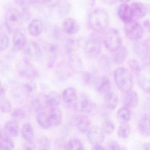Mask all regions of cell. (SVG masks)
Segmentation results:
<instances>
[{"label": "cell", "mask_w": 150, "mask_h": 150, "mask_svg": "<svg viewBox=\"0 0 150 150\" xmlns=\"http://www.w3.org/2000/svg\"><path fill=\"white\" fill-rule=\"evenodd\" d=\"M5 24L9 33L19 31L22 25V16L19 11L15 8L9 9L5 18Z\"/></svg>", "instance_id": "cell-4"}, {"label": "cell", "mask_w": 150, "mask_h": 150, "mask_svg": "<svg viewBox=\"0 0 150 150\" xmlns=\"http://www.w3.org/2000/svg\"><path fill=\"white\" fill-rule=\"evenodd\" d=\"M72 6L69 2H64L61 5L59 9V14L61 17L67 16L71 10Z\"/></svg>", "instance_id": "cell-36"}, {"label": "cell", "mask_w": 150, "mask_h": 150, "mask_svg": "<svg viewBox=\"0 0 150 150\" xmlns=\"http://www.w3.org/2000/svg\"><path fill=\"white\" fill-rule=\"evenodd\" d=\"M62 29L65 33L72 35L77 34L79 32L80 27L75 19L73 18H68L65 20L63 22Z\"/></svg>", "instance_id": "cell-13"}, {"label": "cell", "mask_w": 150, "mask_h": 150, "mask_svg": "<svg viewBox=\"0 0 150 150\" xmlns=\"http://www.w3.org/2000/svg\"><path fill=\"white\" fill-rule=\"evenodd\" d=\"M32 45L34 49V54L35 57L37 59H40L42 56V52L38 45L36 42H33Z\"/></svg>", "instance_id": "cell-46"}, {"label": "cell", "mask_w": 150, "mask_h": 150, "mask_svg": "<svg viewBox=\"0 0 150 150\" xmlns=\"http://www.w3.org/2000/svg\"><path fill=\"white\" fill-rule=\"evenodd\" d=\"M13 44L16 50H21L27 44V38L23 33L17 31L14 33L13 38Z\"/></svg>", "instance_id": "cell-19"}, {"label": "cell", "mask_w": 150, "mask_h": 150, "mask_svg": "<svg viewBox=\"0 0 150 150\" xmlns=\"http://www.w3.org/2000/svg\"><path fill=\"white\" fill-rule=\"evenodd\" d=\"M87 133L88 140L93 145L101 144L105 139L102 129L97 125L91 127Z\"/></svg>", "instance_id": "cell-7"}, {"label": "cell", "mask_w": 150, "mask_h": 150, "mask_svg": "<svg viewBox=\"0 0 150 150\" xmlns=\"http://www.w3.org/2000/svg\"><path fill=\"white\" fill-rule=\"evenodd\" d=\"M144 149L146 150H150V144L149 143H145L143 146Z\"/></svg>", "instance_id": "cell-54"}, {"label": "cell", "mask_w": 150, "mask_h": 150, "mask_svg": "<svg viewBox=\"0 0 150 150\" xmlns=\"http://www.w3.org/2000/svg\"><path fill=\"white\" fill-rule=\"evenodd\" d=\"M11 116L13 120L18 122L22 121L24 118L25 114L24 110L21 109H16L12 112Z\"/></svg>", "instance_id": "cell-41"}, {"label": "cell", "mask_w": 150, "mask_h": 150, "mask_svg": "<svg viewBox=\"0 0 150 150\" xmlns=\"http://www.w3.org/2000/svg\"><path fill=\"white\" fill-rule=\"evenodd\" d=\"M121 2H122L123 4H127L128 2H129L131 0H119Z\"/></svg>", "instance_id": "cell-56"}, {"label": "cell", "mask_w": 150, "mask_h": 150, "mask_svg": "<svg viewBox=\"0 0 150 150\" xmlns=\"http://www.w3.org/2000/svg\"><path fill=\"white\" fill-rule=\"evenodd\" d=\"M38 144L39 149L41 150H48L50 147V140L45 136L41 137L38 139Z\"/></svg>", "instance_id": "cell-42"}, {"label": "cell", "mask_w": 150, "mask_h": 150, "mask_svg": "<svg viewBox=\"0 0 150 150\" xmlns=\"http://www.w3.org/2000/svg\"><path fill=\"white\" fill-rule=\"evenodd\" d=\"M79 41L75 38L67 39L65 44V48L68 54L74 53L78 50L80 47Z\"/></svg>", "instance_id": "cell-31"}, {"label": "cell", "mask_w": 150, "mask_h": 150, "mask_svg": "<svg viewBox=\"0 0 150 150\" xmlns=\"http://www.w3.org/2000/svg\"><path fill=\"white\" fill-rule=\"evenodd\" d=\"M1 81H0V88H1Z\"/></svg>", "instance_id": "cell-58"}, {"label": "cell", "mask_w": 150, "mask_h": 150, "mask_svg": "<svg viewBox=\"0 0 150 150\" xmlns=\"http://www.w3.org/2000/svg\"><path fill=\"white\" fill-rule=\"evenodd\" d=\"M1 129H0V139L1 138Z\"/></svg>", "instance_id": "cell-57"}, {"label": "cell", "mask_w": 150, "mask_h": 150, "mask_svg": "<svg viewBox=\"0 0 150 150\" xmlns=\"http://www.w3.org/2000/svg\"><path fill=\"white\" fill-rule=\"evenodd\" d=\"M138 130L143 137H148L150 136V116L147 113L142 115L138 124Z\"/></svg>", "instance_id": "cell-12"}, {"label": "cell", "mask_w": 150, "mask_h": 150, "mask_svg": "<svg viewBox=\"0 0 150 150\" xmlns=\"http://www.w3.org/2000/svg\"><path fill=\"white\" fill-rule=\"evenodd\" d=\"M123 101L124 105V106L129 108H134L137 107L139 101L138 94L132 89L125 93Z\"/></svg>", "instance_id": "cell-11"}, {"label": "cell", "mask_w": 150, "mask_h": 150, "mask_svg": "<svg viewBox=\"0 0 150 150\" xmlns=\"http://www.w3.org/2000/svg\"><path fill=\"white\" fill-rule=\"evenodd\" d=\"M14 143L9 137H5L1 138L0 150H12L14 149Z\"/></svg>", "instance_id": "cell-35"}, {"label": "cell", "mask_w": 150, "mask_h": 150, "mask_svg": "<svg viewBox=\"0 0 150 150\" xmlns=\"http://www.w3.org/2000/svg\"><path fill=\"white\" fill-rule=\"evenodd\" d=\"M111 85L109 79L106 76H103L99 81L97 86V90L100 94L107 93L109 92Z\"/></svg>", "instance_id": "cell-29"}, {"label": "cell", "mask_w": 150, "mask_h": 150, "mask_svg": "<svg viewBox=\"0 0 150 150\" xmlns=\"http://www.w3.org/2000/svg\"><path fill=\"white\" fill-rule=\"evenodd\" d=\"M12 106L10 102L5 98L0 99V110L5 113L10 112L12 110Z\"/></svg>", "instance_id": "cell-39"}, {"label": "cell", "mask_w": 150, "mask_h": 150, "mask_svg": "<svg viewBox=\"0 0 150 150\" xmlns=\"http://www.w3.org/2000/svg\"><path fill=\"white\" fill-rule=\"evenodd\" d=\"M77 129L82 133H87L91 128V122L90 118L86 115H80L76 118Z\"/></svg>", "instance_id": "cell-15"}, {"label": "cell", "mask_w": 150, "mask_h": 150, "mask_svg": "<svg viewBox=\"0 0 150 150\" xmlns=\"http://www.w3.org/2000/svg\"><path fill=\"white\" fill-rule=\"evenodd\" d=\"M43 26L42 23L38 19H35L30 23L28 31L30 35L33 37L40 35L43 31Z\"/></svg>", "instance_id": "cell-23"}, {"label": "cell", "mask_w": 150, "mask_h": 150, "mask_svg": "<svg viewBox=\"0 0 150 150\" xmlns=\"http://www.w3.org/2000/svg\"><path fill=\"white\" fill-rule=\"evenodd\" d=\"M68 65L70 69L75 73L81 72L84 68L81 59L74 53L69 54Z\"/></svg>", "instance_id": "cell-14"}, {"label": "cell", "mask_w": 150, "mask_h": 150, "mask_svg": "<svg viewBox=\"0 0 150 150\" xmlns=\"http://www.w3.org/2000/svg\"><path fill=\"white\" fill-rule=\"evenodd\" d=\"M88 24L90 28L95 32L104 31L108 26L110 18L108 14L103 9L95 10L89 15Z\"/></svg>", "instance_id": "cell-1"}, {"label": "cell", "mask_w": 150, "mask_h": 150, "mask_svg": "<svg viewBox=\"0 0 150 150\" xmlns=\"http://www.w3.org/2000/svg\"><path fill=\"white\" fill-rule=\"evenodd\" d=\"M67 142L65 141V139L63 137H59L56 139L55 141V146L56 147H57L58 149H64L65 146Z\"/></svg>", "instance_id": "cell-47"}, {"label": "cell", "mask_w": 150, "mask_h": 150, "mask_svg": "<svg viewBox=\"0 0 150 150\" xmlns=\"http://www.w3.org/2000/svg\"><path fill=\"white\" fill-rule=\"evenodd\" d=\"M131 132V128L128 123H121L117 130V135L122 139L129 137Z\"/></svg>", "instance_id": "cell-33"}, {"label": "cell", "mask_w": 150, "mask_h": 150, "mask_svg": "<svg viewBox=\"0 0 150 150\" xmlns=\"http://www.w3.org/2000/svg\"><path fill=\"white\" fill-rule=\"evenodd\" d=\"M101 128L104 133L111 134L115 130V125L112 121L106 120L103 123Z\"/></svg>", "instance_id": "cell-38"}, {"label": "cell", "mask_w": 150, "mask_h": 150, "mask_svg": "<svg viewBox=\"0 0 150 150\" xmlns=\"http://www.w3.org/2000/svg\"><path fill=\"white\" fill-rule=\"evenodd\" d=\"M38 72L30 63L29 60L25 59L23 67L20 71V74L23 77L32 79L36 77Z\"/></svg>", "instance_id": "cell-20"}, {"label": "cell", "mask_w": 150, "mask_h": 150, "mask_svg": "<svg viewBox=\"0 0 150 150\" xmlns=\"http://www.w3.org/2000/svg\"><path fill=\"white\" fill-rule=\"evenodd\" d=\"M118 15L120 20L124 23H127L133 20V16L130 6L128 4H123L119 6Z\"/></svg>", "instance_id": "cell-16"}, {"label": "cell", "mask_w": 150, "mask_h": 150, "mask_svg": "<svg viewBox=\"0 0 150 150\" xmlns=\"http://www.w3.org/2000/svg\"><path fill=\"white\" fill-rule=\"evenodd\" d=\"M96 104L92 100L87 96L83 95L79 101L77 100L75 107L81 112L85 114L91 113L96 108Z\"/></svg>", "instance_id": "cell-9"}, {"label": "cell", "mask_w": 150, "mask_h": 150, "mask_svg": "<svg viewBox=\"0 0 150 150\" xmlns=\"http://www.w3.org/2000/svg\"><path fill=\"white\" fill-rule=\"evenodd\" d=\"M32 107L36 111L42 112L48 108L47 103V95L44 93L39 94L36 98L32 100Z\"/></svg>", "instance_id": "cell-17"}, {"label": "cell", "mask_w": 150, "mask_h": 150, "mask_svg": "<svg viewBox=\"0 0 150 150\" xmlns=\"http://www.w3.org/2000/svg\"><path fill=\"white\" fill-rule=\"evenodd\" d=\"M25 90L28 93H31L35 90V85L33 83H28L25 85Z\"/></svg>", "instance_id": "cell-50"}, {"label": "cell", "mask_w": 150, "mask_h": 150, "mask_svg": "<svg viewBox=\"0 0 150 150\" xmlns=\"http://www.w3.org/2000/svg\"><path fill=\"white\" fill-rule=\"evenodd\" d=\"M37 119L40 126L43 129H48L52 126L49 115L45 112H39Z\"/></svg>", "instance_id": "cell-30"}, {"label": "cell", "mask_w": 150, "mask_h": 150, "mask_svg": "<svg viewBox=\"0 0 150 150\" xmlns=\"http://www.w3.org/2000/svg\"><path fill=\"white\" fill-rule=\"evenodd\" d=\"M63 30H61L58 27H55L53 30V35L54 38L57 39H60L62 38L63 35Z\"/></svg>", "instance_id": "cell-51"}, {"label": "cell", "mask_w": 150, "mask_h": 150, "mask_svg": "<svg viewBox=\"0 0 150 150\" xmlns=\"http://www.w3.org/2000/svg\"><path fill=\"white\" fill-rule=\"evenodd\" d=\"M129 65L132 71L137 76L142 72V67L140 66V64L137 59H130L129 61Z\"/></svg>", "instance_id": "cell-37"}, {"label": "cell", "mask_w": 150, "mask_h": 150, "mask_svg": "<svg viewBox=\"0 0 150 150\" xmlns=\"http://www.w3.org/2000/svg\"><path fill=\"white\" fill-rule=\"evenodd\" d=\"M82 80L85 84L89 86L92 85L94 82V79L92 74L89 72H84L82 75Z\"/></svg>", "instance_id": "cell-44"}, {"label": "cell", "mask_w": 150, "mask_h": 150, "mask_svg": "<svg viewBox=\"0 0 150 150\" xmlns=\"http://www.w3.org/2000/svg\"><path fill=\"white\" fill-rule=\"evenodd\" d=\"M104 44L107 50L112 52L122 46V38L118 30L115 28L108 30L104 35Z\"/></svg>", "instance_id": "cell-5"}, {"label": "cell", "mask_w": 150, "mask_h": 150, "mask_svg": "<svg viewBox=\"0 0 150 150\" xmlns=\"http://www.w3.org/2000/svg\"><path fill=\"white\" fill-rule=\"evenodd\" d=\"M138 83L140 88L146 93L150 92V77L146 74L143 73V69L141 73L137 75Z\"/></svg>", "instance_id": "cell-25"}, {"label": "cell", "mask_w": 150, "mask_h": 150, "mask_svg": "<svg viewBox=\"0 0 150 150\" xmlns=\"http://www.w3.org/2000/svg\"><path fill=\"white\" fill-rule=\"evenodd\" d=\"M102 1L103 3L106 5L112 6L115 4L118 0H102Z\"/></svg>", "instance_id": "cell-52"}, {"label": "cell", "mask_w": 150, "mask_h": 150, "mask_svg": "<svg viewBox=\"0 0 150 150\" xmlns=\"http://www.w3.org/2000/svg\"><path fill=\"white\" fill-rule=\"evenodd\" d=\"M23 147L26 150H34L35 149L36 145L32 140H28L26 141V143H24Z\"/></svg>", "instance_id": "cell-49"}, {"label": "cell", "mask_w": 150, "mask_h": 150, "mask_svg": "<svg viewBox=\"0 0 150 150\" xmlns=\"http://www.w3.org/2000/svg\"><path fill=\"white\" fill-rule=\"evenodd\" d=\"M107 148L106 149L108 150H122V149L121 146L118 144L116 141H110V142H109L107 144Z\"/></svg>", "instance_id": "cell-45"}, {"label": "cell", "mask_w": 150, "mask_h": 150, "mask_svg": "<svg viewBox=\"0 0 150 150\" xmlns=\"http://www.w3.org/2000/svg\"><path fill=\"white\" fill-rule=\"evenodd\" d=\"M93 149L96 150H103L106 149L103 146L101 145L100 144H96L93 145Z\"/></svg>", "instance_id": "cell-53"}, {"label": "cell", "mask_w": 150, "mask_h": 150, "mask_svg": "<svg viewBox=\"0 0 150 150\" xmlns=\"http://www.w3.org/2000/svg\"><path fill=\"white\" fill-rule=\"evenodd\" d=\"M84 146L81 141L77 138H73L67 142L65 146V150H84Z\"/></svg>", "instance_id": "cell-32"}, {"label": "cell", "mask_w": 150, "mask_h": 150, "mask_svg": "<svg viewBox=\"0 0 150 150\" xmlns=\"http://www.w3.org/2000/svg\"><path fill=\"white\" fill-rule=\"evenodd\" d=\"M5 133L9 137L15 138L18 136L19 132V126L17 122L8 121L4 127Z\"/></svg>", "instance_id": "cell-21"}, {"label": "cell", "mask_w": 150, "mask_h": 150, "mask_svg": "<svg viewBox=\"0 0 150 150\" xmlns=\"http://www.w3.org/2000/svg\"><path fill=\"white\" fill-rule=\"evenodd\" d=\"M114 77L116 85L119 90L125 93L132 89L133 77L128 69L118 67L114 73Z\"/></svg>", "instance_id": "cell-2"}, {"label": "cell", "mask_w": 150, "mask_h": 150, "mask_svg": "<svg viewBox=\"0 0 150 150\" xmlns=\"http://www.w3.org/2000/svg\"><path fill=\"white\" fill-rule=\"evenodd\" d=\"M149 40L139 41L137 40L134 44L135 54L142 58H147L149 56Z\"/></svg>", "instance_id": "cell-10"}, {"label": "cell", "mask_w": 150, "mask_h": 150, "mask_svg": "<svg viewBox=\"0 0 150 150\" xmlns=\"http://www.w3.org/2000/svg\"><path fill=\"white\" fill-rule=\"evenodd\" d=\"M101 50V41L99 36L96 34L90 35L86 40L84 51L86 55L91 59L97 57Z\"/></svg>", "instance_id": "cell-3"}, {"label": "cell", "mask_w": 150, "mask_h": 150, "mask_svg": "<svg viewBox=\"0 0 150 150\" xmlns=\"http://www.w3.org/2000/svg\"><path fill=\"white\" fill-rule=\"evenodd\" d=\"M144 25L145 27L146 28H147L149 30V27H150V24H149V20H146V21H145L144 23Z\"/></svg>", "instance_id": "cell-55"}, {"label": "cell", "mask_w": 150, "mask_h": 150, "mask_svg": "<svg viewBox=\"0 0 150 150\" xmlns=\"http://www.w3.org/2000/svg\"><path fill=\"white\" fill-rule=\"evenodd\" d=\"M104 102L108 109L113 110L117 106L118 97L115 93L109 91L105 94Z\"/></svg>", "instance_id": "cell-26"}, {"label": "cell", "mask_w": 150, "mask_h": 150, "mask_svg": "<svg viewBox=\"0 0 150 150\" xmlns=\"http://www.w3.org/2000/svg\"><path fill=\"white\" fill-rule=\"evenodd\" d=\"M117 120L121 123H128L131 118V113L129 108L123 106L117 111Z\"/></svg>", "instance_id": "cell-28"}, {"label": "cell", "mask_w": 150, "mask_h": 150, "mask_svg": "<svg viewBox=\"0 0 150 150\" xmlns=\"http://www.w3.org/2000/svg\"><path fill=\"white\" fill-rule=\"evenodd\" d=\"M131 9L133 16L142 18L145 16L147 13L146 6L140 2H135L130 6Z\"/></svg>", "instance_id": "cell-22"}, {"label": "cell", "mask_w": 150, "mask_h": 150, "mask_svg": "<svg viewBox=\"0 0 150 150\" xmlns=\"http://www.w3.org/2000/svg\"><path fill=\"white\" fill-rule=\"evenodd\" d=\"M10 39L6 34H0V51H4L8 48Z\"/></svg>", "instance_id": "cell-40"}, {"label": "cell", "mask_w": 150, "mask_h": 150, "mask_svg": "<svg viewBox=\"0 0 150 150\" xmlns=\"http://www.w3.org/2000/svg\"><path fill=\"white\" fill-rule=\"evenodd\" d=\"M112 60L117 64H121L125 61L128 56V50L125 46L120 48L112 52Z\"/></svg>", "instance_id": "cell-18"}, {"label": "cell", "mask_w": 150, "mask_h": 150, "mask_svg": "<svg viewBox=\"0 0 150 150\" xmlns=\"http://www.w3.org/2000/svg\"><path fill=\"white\" fill-rule=\"evenodd\" d=\"M124 30L126 37L129 39L135 41L142 38L144 32L142 26L133 20L125 23Z\"/></svg>", "instance_id": "cell-6"}, {"label": "cell", "mask_w": 150, "mask_h": 150, "mask_svg": "<svg viewBox=\"0 0 150 150\" xmlns=\"http://www.w3.org/2000/svg\"><path fill=\"white\" fill-rule=\"evenodd\" d=\"M100 66L105 71H109L111 66V61L110 59L107 56L102 57L100 60Z\"/></svg>", "instance_id": "cell-43"}, {"label": "cell", "mask_w": 150, "mask_h": 150, "mask_svg": "<svg viewBox=\"0 0 150 150\" xmlns=\"http://www.w3.org/2000/svg\"><path fill=\"white\" fill-rule=\"evenodd\" d=\"M61 96L59 93L52 91L47 95V103L48 107L51 108L57 107L60 104Z\"/></svg>", "instance_id": "cell-27"}, {"label": "cell", "mask_w": 150, "mask_h": 150, "mask_svg": "<svg viewBox=\"0 0 150 150\" xmlns=\"http://www.w3.org/2000/svg\"><path fill=\"white\" fill-rule=\"evenodd\" d=\"M49 116L52 126H57L61 123L63 117L62 111L57 107L52 108Z\"/></svg>", "instance_id": "cell-24"}, {"label": "cell", "mask_w": 150, "mask_h": 150, "mask_svg": "<svg viewBox=\"0 0 150 150\" xmlns=\"http://www.w3.org/2000/svg\"><path fill=\"white\" fill-rule=\"evenodd\" d=\"M45 6L48 7L54 8L59 4L60 0H43Z\"/></svg>", "instance_id": "cell-48"}, {"label": "cell", "mask_w": 150, "mask_h": 150, "mask_svg": "<svg viewBox=\"0 0 150 150\" xmlns=\"http://www.w3.org/2000/svg\"><path fill=\"white\" fill-rule=\"evenodd\" d=\"M62 100L66 108L75 106L78 100L77 92L73 87H68L64 90L62 94Z\"/></svg>", "instance_id": "cell-8"}, {"label": "cell", "mask_w": 150, "mask_h": 150, "mask_svg": "<svg viewBox=\"0 0 150 150\" xmlns=\"http://www.w3.org/2000/svg\"><path fill=\"white\" fill-rule=\"evenodd\" d=\"M22 134L26 141L31 140L34 136V131L33 127L30 123H26L23 125L22 130Z\"/></svg>", "instance_id": "cell-34"}]
</instances>
